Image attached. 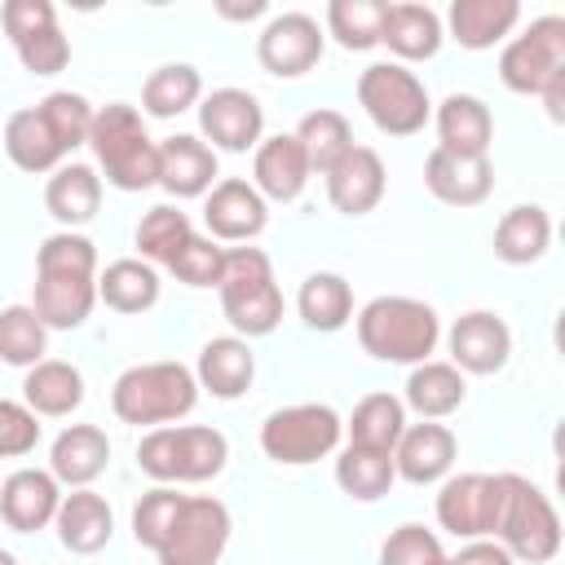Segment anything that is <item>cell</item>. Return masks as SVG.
I'll list each match as a JSON object with an SVG mask.
<instances>
[{"instance_id": "cell-1", "label": "cell", "mask_w": 565, "mask_h": 565, "mask_svg": "<svg viewBox=\"0 0 565 565\" xmlns=\"http://www.w3.org/2000/svg\"><path fill=\"white\" fill-rule=\"evenodd\" d=\"M97 305V247L75 230H57L35 252L31 309L49 331H75Z\"/></svg>"}, {"instance_id": "cell-2", "label": "cell", "mask_w": 565, "mask_h": 565, "mask_svg": "<svg viewBox=\"0 0 565 565\" xmlns=\"http://www.w3.org/2000/svg\"><path fill=\"white\" fill-rule=\"evenodd\" d=\"M437 340H441V318L433 305L415 296H375L358 313V344L375 362L419 366L433 358Z\"/></svg>"}, {"instance_id": "cell-3", "label": "cell", "mask_w": 565, "mask_h": 565, "mask_svg": "<svg viewBox=\"0 0 565 565\" xmlns=\"http://www.w3.org/2000/svg\"><path fill=\"white\" fill-rule=\"evenodd\" d=\"M88 146L97 154V168L106 172V181L115 190H150L159 185V146L150 141L137 106L128 102H110L102 110H93V128H88Z\"/></svg>"}, {"instance_id": "cell-4", "label": "cell", "mask_w": 565, "mask_h": 565, "mask_svg": "<svg viewBox=\"0 0 565 565\" xmlns=\"http://www.w3.org/2000/svg\"><path fill=\"white\" fill-rule=\"evenodd\" d=\"M230 459V441L207 424H163L137 441V468L159 486L212 481Z\"/></svg>"}, {"instance_id": "cell-5", "label": "cell", "mask_w": 565, "mask_h": 565, "mask_svg": "<svg viewBox=\"0 0 565 565\" xmlns=\"http://www.w3.org/2000/svg\"><path fill=\"white\" fill-rule=\"evenodd\" d=\"M221 313L225 322L243 335H269L282 322V291L274 282V265L260 247H225V269H221Z\"/></svg>"}, {"instance_id": "cell-6", "label": "cell", "mask_w": 565, "mask_h": 565, "mask_svg": "<svg viewBox=\"0 0 565 565\" xmlns=\"http://www.w3.org/2000/svg\"><path fill=\"white\" fill-rule=\"evenodd\" d=\"M199 402V380L185 362H141L128 366L110 388V411L124 424H172L185 419Z\"/></svg>"}, {"instance_id": "cell-7", "label": "cell", "mask_w": 565, "mask_h": 565, "mask_svg": "<svg viewBox=\"0 0 565 565\" xmlns=\"http://www.w3.org/2000/svg\"><path fill=\"white\" fill-rule=\"evenodd\" d=\"M494 543H503L508 556L525 565H547L561 552V516L552 499L516 472H503V512Z\"/></svg>"}, {"instance_id": "cell-8", "label": "cell", "mask_w": 565, "mask_h": 565, "mask_svg": "<svg viewBox=\"0 0 565 565\" xmlns=\"http://www.w3.org/2000/svg\"><path fill=\"white\" fill-rule=\"evenodd\" d=\"M358 102L366 119L388 137H415L433 115L424 79L402 62H371L358 75Z\"/></svg>"}, {"instance_id": "cell-9", "label": "cell", "mask_w": 565, "mask_h": 565, "mask_svg": "<svg viewBox=\"0 0 565 565\" xmlns=\"http://www.w3.org/2000/svg\"><path fill=\"white\" fill-rule=\"evenodd\" d=\"M340 437H344V419L327 402H296V406L265 415L260 424V450L287 468L327 459L340 446Z\"/></svg>"}, {"instance_id": "cell-10", "label": "cell", "mask_w": 565, "mask_h": 565, "mask_svg": "<svg viewBox=\"0 0 565 565\" xmlns=\"http://www.w3.org/2000/svg\"><path fill=\"white\" fill-rule=\"evenodd\" d=\"M561 71H565V18H556V13L534 18L499 53V79L521 97H539L547 88V79Z\"/></svg>"}, {"instance_id": "cell-11", "label": "cell", "mask_w": 565, "mask_h": 565, "mask_svg": "<svg viewBox=\"0 0 565 565\" xmlns=\"http://www.w3.org/2000/svg\"><path fill=\"white\" fill-rule=\"evenodd\" d=\"M503 512V472H459L437 490V525L455 539H494Z\"/></svg>"}, {"instance_id": "cell-12", "label": "cell", "mask_w": 565, "mask_h": 565, "mask_svg": "<svg viewBox=\"0 0 565 565\" xmlns=\"http://www.w3.org/2000/svg\"><path fill=\"white\" fill-rule=\"evenodd\" d=\"M230 543V508L212 494H190L168 543L154 552L159 565H216Z\"/></svg>"}, {"instance_id": "cell-13", "label": "cell", "mask_w": 565, "mask_h": 565, "mask_svg": "<svg viewBox=\"0 0 565 565\" xmlns=\"http://www.w3.org/2000/svg\"><path fill=\"white\" fill-rule=\"evenodd\" d=\"M322 44H327V35H322V26L309 13H278L256 35V57H260V66L269 75L296 79V75H305V71L318 66Z\"/></svg>"}, {"instance_id": "cell-14", "label": "cell", "mask_w": 565, "mask_h": 565, "mask_svg": "<svg viewBox=\"0 0 565 565\" xmlns=\"http://www.w3.org/2000/svg\"><path fill=\"white\" fill-rule=\"evenodd\" d=\"M199 128L212 141V150H256L265 132V110L247 88H212L199 106Z\"/></svg>"}, {"instance_id": "cell-15", "label": "cell", "mask_w": 565, "mask_h": 565, "mask_svg": "<svg viewBox=\"0 0 565 565\" xmlns=\"http://www.w3.org/2000/svg\"><path fill=\"white\" fill-rule=\"evenodd\" d=\"M269 221V203L256 194L252 181L225 177L203 194V225L216 243H252Z\"/></svg>"}, {"instance_id": "cell-16", "label": "cell", "mask_w": 565, "mask_h": 565, "mask_svg": "<svg viewBox=\"0 0 565 565\" xmlns=\"http://www.w3.org/2000/svg\"><path fill=\"white\" fill-rule=\"evenodd\" d=\"M512 358V331L499 313L472 309L450 327V366L459 375H494Z\"/></svg>"}, {"instance_id": "cell-17", "label": "cell", "mask_w": 565, "mask_h": 565, "mask_svg": "<svg viewBox=\"0 0 565 565\" xmlns=\"http://www.w3.org/2000/svg\"><path fill=\"white\" fill-rule=\"evenodd\" d=\"M455 455H459L455 433L446 424H437V419H424V424H406L402 428V437L393 446V468L411 486H433L455 468Z\"/></svg>"}, {"instance_id": "cell-18", "label": "cell", "mask_w": 565, "mask_h": 565, "mask_svg": "<svg viewBox=\"0 0 565 565\" xmlns=\"http://www.w3.org/2000/svg\"><path fill=\"white\" fill-rule=\"evenodd\" d=\"M309 159L296 141V132H278V137H260L256 159H252V185L265 203H291L305 194L309 185Z\"/></svg>"}, {"instance_id": "cell-19", "label": "cell", "mask_w": 565, "mask_h": 565, "mask_svg": "<svg viewBox=\"0 0 565 565\" xmlns=\"http://www.w3.org/2000/svg\"><path fill=\"white\" fill-rule=\"evenodd\" d=\"M57 503H62V486L44 468H18L0 486V516L18 534H35V530L53 525Z\"/></svg>"}, {"instance_id": "cell-20", "label": "cell", "mask_w": 565, "mask_h": 565, "mask_svg": "<svg viewBox=\"0 0 565 565\" xmlns=\"http://www.w3.org/2000/svg\"><path fill=\"white\" fill-rule=\"evenodd\" d=\"M424 185L433 199H441L446 207H477L490 199L494 190V168L490 159H468V154H450V150H433L424 159Z\"/></svg>"}, {"instance_id": "cell-21", "label": "cell", "mask_w": 565, "mask_h": 565, "mask_svg": "<svg viewBox=\"0 0 565 565\" xmlns=\"http://www.w3.org/2000/svg\"><path fill=\"white\" fill-rule=\"evenodd\" d=\"M384 185H388L384 159H380L371 146H353V150L327 172V199H331V207L344 212V216H366V212H375L380 199H384Z\"/></svg>"}, {"instance_id": "cell-22", "label": "cell", "mask_w": 565, "mask_h": 565, "mask_svg": "<svg viewBox=\"0 0 565 565\" xmlns=\"http://www.w3.org/2000/svg\"><path fill=\"white\" fill-rule=\"evenodd\" d=\"M159 185L172 199H199L216 185V150L203 137L177 132L159 141Z\"/></svg>"}, {"instance_id": "cell-23", "label": "cell", "mask_w": 565, "mask_h": 565, "mask_svg": "<svg viewBox=\"0 0 565 565\" xmlns=\"http://www.w3.org/2000/svg\"><path fill=\"white\" fill-rule=\"evenodd\" d=\"M199 388H207L221 402H234L252 388L256 380V353L243 335H216L199 349V366H194Z\"/></svg>"}, {"instance_id": "cell-24", "label": "cell", "mask_w": 565, "mask_h": 565, "mask_svg": "<svg viewBox=\"0 0 565 565\" xmlns=\"http://www.w3.org/2000/svg\"><path fill=\"white\" fill-rule=\"evenodd\" d=\"M53 525H57V539H62L66 552L93 556V552H102V547L110 543V534H115V512H110V503H106L97 490L84 486V490L62 494Z\"/></svg>"}, {"instance_id": "cell-25", "label": "cell", "mask_w": 565, "mask_h": 565, "mask_svg": "<svg viewBox=\"0 0 565 565\" xmlns=\"http://www.w3.org/2000/svg\"><path fill=\"white\" fill-rule=\"evenodd\" d=\"M441 18L428 4L415 0H397L384 4V26H380V44H388V53L406 66V62H428L441 49Z\"/></svg>"}, {"instance_id": "cell-26", "label": "cell", "mask_w": 565, "mask_h": 565, "mask_svg": "<svg viewBox=\"0 0 565 565\" xmlns=\"http://www.w3.org/2000/svg\"><path fill=\"white\" fill-rule=\"evenodd\" d=\"M110 463V441L97 424H71L66 433H57L53 450H49V472L57 477V486L84 490L93 486Z\"/></svg>"}, {"instance_id": "cell-27", "label": "cell", "mask_w": 565, "mask_h": 565, "mask_svg": "<svg viewBox=\"0 0 565 565\" xmlns=\"http://www.w3.org/2000/svg\"><path fill=\"white\" fill-rule=\"evenodd\" d=\"M490 141H494V115H490V106L481 97L450 93L437 106V150L481 159L490 150Z\"/></svg>"}, {"instance_id": "cell-28", "label": "cell", "mask_w": 565, "mask_h": 565, "mask_svg": "<svg viewBox=\"0 0 565 565\" xmlns=\"http://www.w3.org/2000/svg\"><path fill=\"white\" fill-rule=\"evenodd\" d=\"M446 22H450V40L459 49L481 53L512 35V26L521 22V4L516 0H455Z\"/></svg>"}, {"instance_id": "cell-29", "label": "cell", "mask_w": 565, "mask_h": 565, "mask_svg": "<svg viewBox=\"0 0 565 565\" xmlns=\"http://www.w3.org/2000/svg\"><path fill=\"white\" fill-rule=\"evenodd\" d=\"M44 207L62 230L88 225L102 207V177L88 163H62L44 185Z\"/></svg>"}, {"instance_id": "cell-30", "label": "cell", "mask_w": 565, "mask_h": 565, "mask_svg": "<svg viewBox=\"0 0 565 565\" xmlns=\"http://www.w3.org/2000/svg\"><path fill=\"white\" fill-rule=\"evenodd\" d=\"M4 154L22 172H57L62 159H66V150L49 132L40 106H26V110L9 115V124H4Z\"/></svg>"}, {"instance_id": "cell-31", "label": "cell", "mask_w": 565, "mask_h": 565, "mask_svg": "<svg viewBox=\"0 0 565 565\" xmlns=\"http://www.w3.org/2000/svg\"><path fill=\"white\" fill-rule=\"evenodd\" d=\"M552 247V216L539 203H516L494 225V256L508 265H534Z\"/></svg>"}, {"instance_id": "cell-32", "label": "cell", "mask_w": 565, "mask_h": 565, "mask_svg": "<svg viewBox=\"0 0 565 565\" xmlns=\"http://www.w3.org/2000/svg\"><path fill=\"white\" fill-rule=\"evenodd\" d=\"M22 402H26L35 415H49V419L71 415V411L84 402V375H79L71 362H62V358H44V362H35V366L26 371V380H22Z\"/></svg>"}, {"instance_id": "cell-33", "label": "cell", "mask_w": 565, "mask_h": 565, "mask_svg": "<svg viewBox=\"0 0 565 565\" xmlns=\"http://www.w3.org/2000/svg\"><path fill=\"white\" fill-rule=\"evenodd\" d=\"M463 397H468L463 375L450 362H433L428 358V362L411 366V375H406V402L402 406H411L424 419H446V415H455L463 406Z\"/></svg>"}, {"instance_id": "cell-34", "label": "cell", "mask_w": 565, "mask_h": 565, "mask_svg": "<svg viewBox=\"0 0 565 565\" xmlns=\"http://www.w3.org/2000/svg\"><path fill=\"white\" fill-rule=\"evenodd\" d=\"M97 300L115 313H146L159 300V274L146 260H110L97 274Z\"/></svg>"}, {"instance_id": "cell-35", "label": "cell", "mask_w": 565, "mask_h": 565, "mask_svg": "<svg viewBox=\"0 0 565 565\" xmlns=\"http://www.w3.org/2000/svg\"><path fill=\"white\" fill-rule=\"evenodd\" d=\"M402 428H406V406L393 393H366L344 424L349 446H366V450H384V455H393Z\"/></svg>"}, {"instance_id": "cell-36", "label": "cell", "mask_w": 565, "mask_h": 565, "mask_svg": "<svg viewBox=\"0 0 565 565\" xmlns=\"http://www.w3.org/2000/svg\"><path fill=\"white\" fill-rule=\"evenodd\" d=\"M296 309H300V318H305L309 331H340L353 318V287L340 274L318 269V274H309L300 282Z\"/></svg>"}, {"instance_id": "cell-37", "label": "cell", "mask_w": 565, "mask_h": 565, "mask_svg": "<svg viewBox=\"0 0 565 565\" xmlns=\"http://www.w3.org/2000/svg\"><path fill=\"white\" fill-rule=\"evenodd\" d=\"M203 97V75L190 62H168L159 71H150V79L141 84V110L150 119H172L181 110H190Z\"/></svg>"}, {"instance_id": "cell-38", "label": "cell", "mask_w": 565, "mask_h": 565, "mask_svg": "<svg viewBox=\"0 0 565 565\" xmlns=\"http://www.w3.org/2000/svg\"><path fill=\"white\" fill-rule=\"evenodd\" d=\"M296 141H300V150L309 159V172L327 177L353 150V128H349V119L340 110H309L300 119V128H296Z\"/></svg>"}, {"instance_id": "cell-39", "label": "cell", "mask_w": 565, "mask_h": 565, "mask_svg": "<svg viewBox=\"0 0 565 565\" xmlns=\"http://www.w3.org/2000/svg\"><path fill=\"white\" fill-rule=\"evenodd\" d=\"M335 481L344 494L362 499V503H375L393 490L397 481V468H393V455L384 450H366V446H344L340 459H335Z\"/></svg>"}, {"instance_id": "cell-40", "label": "cell", "mask_w": 565, "mask_h": 565, "mask_svg": "<svg viewBox=\"0 0 565 565\" xmlns=\"http://www.w3.org/2000/svg\"><path fill=\"white\" fill-rule=\"evenodd\" d=\"M384 4L388 0H331L327 4V35H335V44L349 53L375 49L380 26H384Z\"/></svg>"}, {"instance_id": "cell-41", "label": "cell", "mask_w": 565, "mask_h": 565, "mask_svg": "<svg viewBox=\"0 0 565 565\" xmlns=\"http://www.w3.org/2000/svg\"><path fill=\"white\" fill-rule=\"evenodd\" d=\"M49 353V327L35 318L31 305H9L0 309V362L31 371Z\"/></svg>"}, {"instance_id": "cell-42", "label": "cell", "mask_w": 565, "mask_h": 565, "mask_svg": "<svg viewBox=\"0 0 565 565\" xmlns=\"http://www.w3.org/2000/svg\"><path fill=\"white\" fill-rule=\"evenodd\" d=\"M190 234H194L190 216L172 203H159L137 221V252H141L146 265H168L190 243Z\"/></svg>"}, {"instance_id": "cell-43", "label": "cell", "mask_w": 565, "mask_h": 565, "mask_svg": "<svg viewBox=\"0 0 565 565\" xmlns=\"http://www.w3.org/2000/svg\"><path fill=\"white\" fill-rule=\"evenodd\" d=\"M185 499H190V494H181V490H172V486L146 490V494L137 499V508H132V539H137L141 547L159 552V547L168 543V534H172V525H177Z\"/></svg>"}, {"instance_id": "cell-44", "label": "cell", "mask_w": 565, "mask_h": 565, "mask_svg": "<svg viewBox=\"0 0 565 565\" xmlns=\"http://www.w3.org/2000/svg\"><path fill=\"white\" fill-rule=\"evenodd\" d=\"M40 115L49 124V132L57 137V146L71 154L75 146H88V128H93V106L84 93H49L40 102Z\"/></svg>"}, {"instance_id": "cell-45", "label": "cell", "mask_w": 565, "mask_h": 565, "mask_svg": "<svg viewBox=\"0 0 565 565\" xmlns=\"http://www.w3.org/2000/svg\"><path fill=\"white\" fill-rule=\"evenodd\" d=\"M168 269H172L177 282H185V287H216V282H221V269H225V247H221L216 238L190 234V243L168 260Z\"/></svg>"}, {"instance_id": "cell-46", "label": "cell", "mask_w": 565, "mask_h": 565, "mask_svg": "<svg viewBox=\"0 0 565 565\" xmlns=\"http://www.w3.org/2000/svg\"><path fill=\"white\" fill-rule=\"evenodd\" d=\"M380 565H446V552H441V543H437L433 530L406 521V525H397V530L384 539Z\"/></svg>"}, {"instance_id": "cell-47", "label": "cell", "mask_w": 565, "mask_h": 565, "mask_svg": "<svg viewBox=\"0 0 565 565\" xmlns=\"http://www.w3.org/2000/svg\"><path fill=\"white\" fill-rule=\"evenodd\" d=\"M40 441V415L26 402L0 397V459H22Z\"/></svg>"}, {"instance_id": "cell-48", "label": "cell", "mask_w": 565, "mask_h": 565, "mask_svg": "<svg viewBox=\"0 0 565 565\" xmlns=\"http://www.w3.org/2000/svg\"><path fill=\"white\" fill-rule=\"evenodd\" d=\"M13 53H18V62H22L31 75H57V71L71 62V44H66L62 26H44V31L26 35V40H18Z\"/></svg>"}, {"instance_id": "cell-49", "label": "cell", "mask_w": 565, "mask_h": 565, "mask_svg": "<svg viewBox=\"0 0 565 565\" xmlns=\"http://www.w3.org/2000/svg\"><path fill=\"white\" fill-rule=\"evenodd\" d=\"M0 22H4L9 44H18V40L44 31V26H57V9H53L49 0H4Z\"/></svg>"}, {"instance_id": "cell-50", "label": "cell", "mask_w": 565, "mask_h": 565, "mask_svg": "<svg viewBox=\"0 0 565 565\" xmlns=\"http://www.w3.org/2000/svg\"><path fill=\"white\" fill-rule=\"evenodd\" d=\"M450 565H516V561H512L508 547L494 543V539H468V543L459 547V556H450Z\"/></svg>"}, {"instance_id": "cell-51", "label": "cell", "mask_w": 565, "mask_h": 565, "mask_svg": "<svg viewBox=\"0 0 565 565\" xmlns=\"http://www.w3.org/2000/svg\"><path fill=\"white\" fill-rule=\"evenodd\" d=\"M539 97H543V106H547V119H552V124H561V119H565V71H561V75H552V79H547V88H543Z\"/></svg>"}, {"instance_id": "cell-52", "label": "cell", "mask_w": 565, "mask_h": 565, "mask_svg": "<svg viewBox=\"0 0 565 565\" xmlns=\"http://www.w3.org/2000/svg\"><path fill=\"white\" fill-rule=\"evenodd\" d=\"M265 13V0H252V4H221V18H260Z\"/></svg>"}, {"instance_id": "cell-53", "label": "cell", "mask_w": 565, "mask_h": 565, "mask_svg": "<svg viewBox=\"0 0 565 565\" xmlns=\"http://www.w3.org/2000/svg\"><path fill=\"white\" fill-rule=\"evenodd\" d=\"M0 565H18V556H13V552H4V547H0Z\"/></svg>"}, {"instance_id": "cell-54", "label": "cell", "mask_w": 565, "mask_h": 565, "mask_svg": "<svg viewBox=\"0 0 565 565\" xmlns=\"http://www.w3.org/2000/svg\"><path fill=\"white\" fill-rule=\"evenodd\" d=\"M446 565H450V556H446Z\"/></svg>"}]
</instances>
